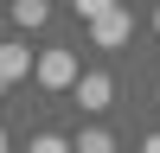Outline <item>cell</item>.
<instances>
[{
	"label": "cell",
	"instance_id": "6da1fadb",
	"mask_svg": "<svg viewBox=\"0 0 160 153\" xmlns=\"http://www.w3.org/2000/svg\"><path fill=\"white\" fill-rule=\"evenodd\" d=\"M32 76H38V89H71V83H77V58H71L64 45H51V51L32 58Z\"/></svg>",
	"mask_w": 160,
	"mask_h": 153
},
{
	"label": "cell",
	"instance_id": "7a4b0ae2",
	"mask_svg": "<svg viewBox=\"0 0 160 153\" xmlns=\"http://www.w3.org/2000/svg\"><path fill=\"white\" fill-rule=\"evenodd\" d=\"M90 38H96L102 51H115V45H128V38H135V13H128V7H109L102 19H90Z\"/></svg>",
	"mask_w": 160,
	"mask_h": 153
},
{
	"label": "cell",
	"instance_id": "3957f363",
	"mask_svg": "<svg viewBox=\"0 0 160 153\" xmlns=\"http://www.w3.org/2000/svg\"><path fill=\"white\" fill-rule=\"evenodd\" d=\"M71 96H77V109H109V96H115V83L102 70H77V83H71Z\"/></svg>",
	"mask_w": 160,
	"mask_h": 153
},
{
	"label": "cell",
	"instance_id": "277c9868",
	"mask_svg": "<svg viewBox=\"0 0 160 153\" xmlns=\"http://www.w3.org/2000/svg\"><path fill=\"white\" fill-rule=\"evenodd\" d=\"M19 76H32V51H26L19 38H7V45H0V83H19Z\"/></svg>",
	"mask_w": 160,
	"mask_h": 153
},
{
	"label": "cell",
	"instance_id": "5b68a950",
	"mask_svg": "<svg viewBox=\"0 0 160 153\" xmlns=\"http://www.w3.org/2000/svg\"><path fill=\"white\" fill-rule=\"evenodd\" d=\"M45 19H51L45 0H13V26H26V32H32V26H45Z\"/></svg>",
	"mask_w": 160,
	"mask_h": 153
},
{
	"label": "cell",
	"instance_id": "8992f818",
	"mask_svg": "<svg viewBox=\"0 0 160 153\" xmlns=\"http://www.w3.org/2000/svg\"><path fill=\"white\" fill-rule=\"evenodd\" d=\"M71 153H115V140L102 134V128H83V134L71 140Z\"/></svg>",
	"mask_w": 160,
	"mask_h": 153
},
{
	"label": "cell",
	"instance_id": "52a82bcc",
	"mask_svg": "<svg viewBox=\"0 0 160 153\" xmlns=\"http://www.w3.org/2000/svg\"><path fill=\"white\" fill-rule=\"evenodd\" d=\"M71 7H77V19H102V13L122 7V0H71Z\"/></svg>",
	"mask_w": 160,
	"mask_h": 153
},
{
	"label": "cell",
	"instance_id": "ba28073f",
	"mask_svg": "<svg viewBox=\"0 0 160 153\" xmlns=\"http://www.w3.org/2000/svg\"><path fill=\"white\" fill-rule=\"evenodd\" d=\"M26 153H71V140H58V134H32V147Z\"/></svg>",
	"mask_w": 160,
	"mask_h": 153
},
{
	"label": "cell",
	"instance_id": "9c48e42d",
	"mask_svg": "<svg viewBox=\"0 0 160 153\" xmlns=\"http://www.w3.org/2000/svg\"><path fill=\"white\" fill-rule=\"evenodd\" d=\"M141 153H160V134H148V147H141Z\"/></svg>",
	"mask_w": 160,
	"mask_h": 153
},
{
	"label": "cell",
	"instance_id": "30bf717a",
	"mask_svg": "<svg viewBox=\"0 0 160 153\" xmlns=\"http://www.w3.org/2000/svg\"><path fill=\"white\" fill-rule=\"evenodd\" d=\"M0 153H7V134H0Z\"/></svg>",
	"mask_w": 160,
	"mask_h": 153
},
{
	"label": "cell",
	"instance_id": "8fae6325",
	"mask_svg": "<svg viewBox=\"0 0 160 153\" xmlns=\"http://www.w3.org/2000/svg\"><path fill=\"white\" fill-rule=\"evenodd\" d=\"M154 32H160V13H154Z\"/></svg>",
	"mask_w": 160,
	"mask_h": 153
},
{
	"label": "cell",
	"instance_id": "7c38bea8",
	"mask_svg": "<svg viewBox=\"0 0 160 153\" xmlns=\"http://www.w3.org/2000/svg\"><path fill=\"white\" fill-rule=\"evenodd\" d=\"M0 89H7V83H0Z\"/></svg>",
	"mask_w": 160,
	"mask_h": 153
}]
</instances>
